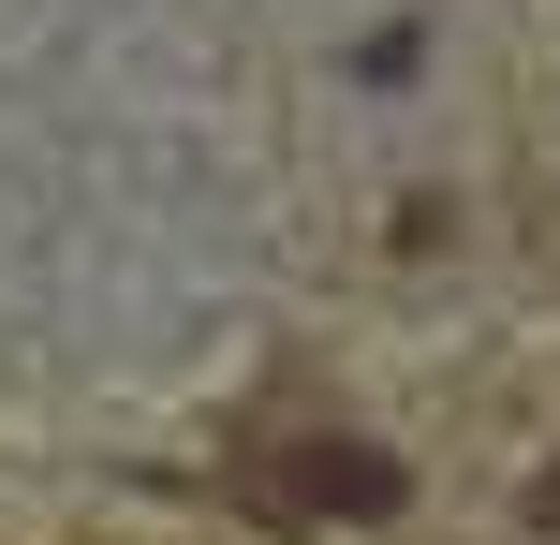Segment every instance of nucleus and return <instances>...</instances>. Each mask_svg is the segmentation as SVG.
Listing matches in <instances>:
<instances>
[{"instance_id": "obj_1", "label": "nucleus", "mask_w": 560, "mask_h": 545, "mask_svg": "<svg viewBox=\"0 0 560 545\" xmlns=\"http://www.w3.org/2000/svg\"><path fill=\"white\" fill-rule=\"evenodd\" d=\"M236 517H266V531H398L413 517V472L369 428H280V442L236 458Z\"/></svg>"}]
</instances>
